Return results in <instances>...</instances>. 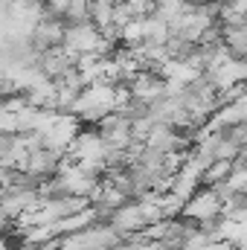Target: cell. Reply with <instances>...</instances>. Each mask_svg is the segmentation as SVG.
I'll return each mask as SVG.
<instances>
[{"instance_id": "4", "label": "cell", "mask_w": 247, "mask_h": 250, "mask_svg": "<svg viewBox=\"0 0 247 250\" xmlns=\"http://www.w3.org/2000/svg\"><path fill=\"white\" fill-rule=\"evenodd\" d=\"M96 131H99L102 143H105L111 151H123V148H128V146L134 143V137H131V117H125L120 111L102 117V120L96 123Z\"/></svg>"}, {"instance_id": "11", "label": "cell", "mask_w": 247, "mask_h": 250, "mask_svg": "<svg viewBox=\"0 0 247 250\" xmlns=\"http://www.w3.org/2000/svg\"><path fill=\"white\" fill-rule=\"evenodd\" d=\"M0 250H9V242H6L3 236H0Z\"/></svg>"}, {"instance_id": "1", "label": "cell", "mask_w": 247, "mask_h": 250, "mask_svg": "<svg viewBox=\"0 0 247 250\" xmlns=\"http://www.w3.org/2000/svg\"><path fill=\"white\" fill-rule=\"evenodd\" d=\"M117 111V84L111 82H93V84H84L82 93L76 96L73 102V114L82 120V123H99L102 117L114 114Z\"/></svg>"}, {"instance_id": "6", "label": "cell", "mask_w": 247, "mask_h": 250, "mask_svg": "<svg viewBox=\"0 0 247 250\" xmlns=\"http://www.w3.org/2000/svg\"><path fill=\"white\" fill-rule=\"evenodd\" d=\"M209 82L218 87V93L221 90H227V87H236V84H245L247 82V62L242 56H230L227 62H221L218 67H212L209 73Z\"/></svg>"}, {"instance_id": "5", "label": "cell", "mask_w": 247, "mask_h": 250, "mask_svg": "<svg viewBox=\"0 0 247 250\" xmlns=\"http://www.w3.org/2000/svg\"><path fill=\"white\" fill-rule=\"evenodd\" d=\"M128 90H131V96L134 99H140V102H154V99H160L163 93H166V79L157 73V70H137L128 82Z\"/></svg>"}, {"instance_id": "9", "label": "cell", "mask_w": 247, "mask_h": 250, "mask_svg": "<svg viewBox=\"0 0 247 250\" xmlns=\"http://www.w3.org/2000/svg\"><path fill=\"white\" fill-rule=\"evenodd\" d=\"M76 59H79L76 53L64 50L62 44H59V47H47V50H41V53H38V67H41L50 79H62L64 73H70V70H73Z\"/></svg>"}, {"instance_id": "12", "label": "cell", "mask_w": 247, "mask_h": 250, "mask_svg": "<svg viewBox=\"0 0 247 250\" xmlns=\"http://www.w3.org/2000/svg\"><path fill=\"white\" fill-rule=\"evenodd\" d=\"M242 59H245V62H247V53H245V56H242Z\"/></svg>"}, {"instance_id": "10", "label": "cell", "mask_w": 247, "mask_h": 250, "mask_svg": "<svg viewBox=\"0 0 247 250\" xmlns=\"http://www.w3.org/2000/svg\"><path fill=\"white\" fill-rule=\"evenodd\" d=\"M233 172V160H224V157H215L204 172H201V187H218L227 175Z\"/></svg>"}, {"instance_id": "7", "label": "cell", "mask_w": 247, "mask_h": 250, "mask_svg": "<svg viewBox=\"0 0 247 250\" xmlns=\"http://www.w3.org/2000/svg\"><path fill=\"white\" fill-rule=\"evenodd\" d=\"M64 29H67V23H64L62 18H56V15L47 12V15L35 23L29 41H32V47H35L38 53L47 50V47H59V44L64 41Z\"/></svg>"}, {"instance_id": "2", "label": "cell", "mask_w": 247, "mask_h": 250, "mask_svg": "<svg viewBox=\"0 0 247 250\" xmlns=\"http://www.w3.org/2000/svg\"><path fill=\"white\" fill-rule=\"evenodd\" d=\"M64 50L84 56V53H96V56H111L114 53V41L93 23V21H79V23H67L64 29Z\"/></svg>"}, {"instance_id": "3", "label": "cell", "mask_w": 247, "mask_h": 250, "mask_svg": "<svg viewBox=\"0 0 247 250\" xmlns=\"http://www.w3.org/2000/svg\"><path fill=\"white\" fill-rule=\"evenodd\" d=\"M221 212H224V198L218 195V189H215V187H198L189 198H186L181 218L195 221V224L201 227V224L215 221Z\"/></svg>"}, {"instance_id": "8", "label": "cell", "mask_w": 247, "mask_h": 250, "mask_svg": "<svg viewBox=\"0 0 247 250\" xmlns=\"http://www.w3.org/2000/svg\"><path fill=\"white\" fill-rule=\"evenodd\" d=\"M79 131H82V120H79L76 114H62V111H59L53 128L44 134V146H53V148H62L64 151V148L76 140Z\"/></svg>"}]
</instances>
